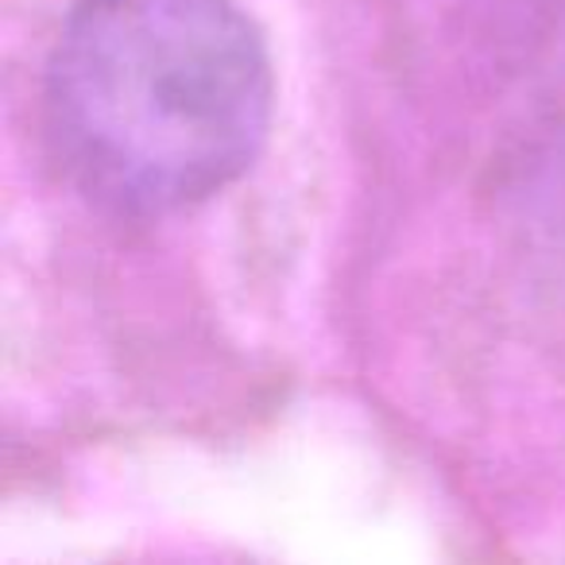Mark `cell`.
I'll return each instance as SVG.
<instances>
[{
  "label": "cell",
  "mask_w": 565,
  "mask_h": 565,
  "mask_svg": "<svg viewBox=\"0 0 565 565\" xmlns=\"http://www.w3.org/2000/svg\"><path fill=\"white\" fill-rule=\"evenodd\" d=\"M275 78L233 0H78L43 71L58 171L94 205L167 217L264 151Z\"/></svg>",
  "instance_id": "obj_1"
}]
</instances>
